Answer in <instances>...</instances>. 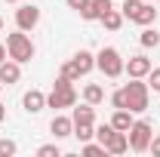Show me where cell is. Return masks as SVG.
<instances>
[{
  "instance_id": "5bb4252c",
  "label": "cell",
  "mask_w": 160,
  "mask_h": 157,
  "mask_svg": "<svg viewBox=\"0 0 160 157\" xmlns=\"http://www.w3.org/2000/svg\"><path fill=\"white\" fill-rule=\"evenodd\" d=\"M49 129H52V136H56V139L74 136V120H71V117H52Z\"/></svg>"
},
{
  "instance_id": "5b68a950",
  "label": "cell",
  "mask_w": 160,
  "mask_h": 157,
  "mask_svg": "<svg viewBox=\"0 0 160 157\" xmlns=\"http://www.w3.org/2000/svg\"><path fill=\"white\" fill-rule=\"evenodd\" d=\"M96 65H99V71L105 77H120L126 62L120 59V53L114 46H105V49H99V56H96Z\"/></svg>"
},
{
  "instance_id": "52a82bcc",
  "label": "cell",
  "mask_w": 160,
  "mask_h": 157,
  "mask_svg": "<svg viewBox=\"0 0 160 157\" xmlns=\"http://www.w3.org/2000/svg\"><path fill=\"white\" fill-rule=\"evenodd\" d=\"M40 22V9L37 6H19L16 9V25H19L22 31H34Z\"/></svg>"
},
{
  "instance_id": "2e32d148",
  "label": "cell",
  "mask_w": 160,
  "mask_h": 157,
  "mask_svg": "<svg viewBox=\"0 0 160 157\" xmlns=\"http://www.w3.org/2000/svg\"><path fill=\"white\" fill-rule=\"evenodd\" d=\"M74 123H92L96 120V111H92V105L86 102V105H80V108H74Z\"/></svg>"
},
{
  "instance_id": "ba28073f",
  "label": "cell",
  "mask_w": 160,
  "mask_h": 157,
  "mask_svg": "<svg viewBox=\"0 0 160 157\" xmlns=\"http://www.w3.org/2000/svg\"><path fill=\"white\" fill-rule=\"evenodd\" d=\"M105 151H108V154H123V151H129V136H126L123 129H114L111 136L105 139Z\"/></svg>"
},
{
  "instance_id": "e0dca14e",
  "label": "cell",
  "mask_w": 160,
  "mask_h": 157,
  "mask_svg": "<svg viewBox=\"0 0 160 157\" xmlns=\"http://www.w3.org/2000/svg\"><path fill=\"white\" fill-rule=\"evenodd\" d=\"M102 25H105L108 31H117L120 25H123V13H117V9H108V13L102 16Z\"/></svg>"
},
{
  "instance_id": "4316f807",
  "label": "cell",
  "mask_w": 160,
  "mask_h": 157,
  "mask_svg": "<svg viewBox=\"0 0 160 157\" xmlns=\"http://www.w3.org/2000/svg\"><path fill=\"white\" fill-rule=\"evenodd\" d=\"M148 148L154 151V157H160V136H154V139H151V145H148Z\"/></svg>"
},
{
  "instance_id": "d4e9b609",
  "label": "cell",
  "mask_w": 160,
  "mask_h": 157,
  "mask_svg": "<svg viewBox=\"0 0 160 157\" xmlns=\"http://www.w3.org/2000/svg\"><path fill=\"white\" fill-rule=\"evenodd\" d=\"M37 154H40V157H59V148H56V145H43Z\"/></svg>"
},
{
  "instance_id": "6da1fadb",
  "label": "cell",
  "mask_w": 160,
  "mask_h": 157,
  "mask_svg": "<svg viewBox=\"0 0 160 157\" xmlns=\"http://www.w3.org/2000/svg\"><path fill=\"white\" fill-rule=\"evenodd\" d=\"M111 105L114 108H126L132 114H142L148 111V83H142V77H132L123 89H117L111 96Z\"/></svg>"
},
{
  "instance_id": "7a4b0ae2",
  "label": "cell",
  "mask_w": 160,
  "mask_h": 157,
  "mask_svg": "<svg viewBox=\"0 0 160 157\" xmlns=\"http://www.w3.org/2000/svg\"><path fill=\"white\" fill-rule=\"evenodd\" d=\"M6 53H9V59H16L19 65H22V62H31V59H34V43H31L28 34L19 28L16 34L6 37Z\"/></svg>"
},
{
  "instance_id": "30bf717a",
  "label": "cell",
  "mask_w": 160,
  "mask_h": 157,
  "mask_svg": "<svg viewBox=\"0 0 160 157\" xmlns=\"http://www.w3.org/2000/svg\"><path fill=\"white\" fill-rule=\"evenodd\" d=\"M108 9H114V6H111V0H89V6H86L80 16H83L86 22H96V19H102Z\"/></svg>"
},
{
  "instance_id": "4fadbf2b",
  "label": "cell",
  "mask_w": 160,
  "mask_h": 157,
  "mask_svg": "<svg viewBox=\"0 0 160 157\" xmlns=\"http://www.w3.org/2000/svg\"><path fill=\"white\" fill-rule=\"evenodd\" d=\"M71 65L77 68V74L83 77V74H89V71H92V65H96V56H92V53H86V49H80L77 56L71 59Z\"/></svg>"
},
{
  "instance_id": "9c48e42d",
  "label": "cell",
  "mask_w": 160,
  "mask_h": 157,
  "mask_svg": "<svg viewBox=\"0 0 160 157\" xmlns=\"http://www.w3.org/2000/svg\"><path fill=\"white\" fill-rule=\"evenodd\" d=\"M123 71H129V77H148V71H151V59H145V56H132V59L123 65Z\"/></svg>"
},
{
  "instance_id": "44dd1931",
  "label": "cell",
  "mask_w": 160,
  "mask_h": 157,
  "mask_svg": "<svg viewBox=\"0 0 160 157\" xmlns=\"http://www.w3.org/2000/svg\"><path fill=\"white\" fill-rule=\"evenodd\" d=\"M139 40H142V46H157V43H160V34H157V31H151V28H145Z\"/></svg>"
},
{
  "instance_id": "8992f818",
  "label": "cell",
  "mask_w": 160,
  "mask_h": 157,
  "mask_svg": "<svg viewBox=\"0 0 160 157\" xmlns=\"http://www.w3.org/2000/svg\"><path fill=\"white\" fill-rule=\"evenodd\" d=\"M126 136H129V148L142 154V151H148L154 133H151V123H148V120H132V126L126 129Z\"/></svg>"
},
{
  "instance_id": "1f68e13d",
  "label": "cell",
  "mask_w": 160,
  "mask_h": 157,
  "mask_svg": "<svg viewBox=\"0 0 160 157\" xmlns=\"http://www.w3.org/2000/svg\"><path fill=\"white\" fill-rule=\"evenodd\" d=\"M0 89H3V83H0Z\"/></svg>"
},
{
  "instance_id": "484cf974",
  "label": "cell",
  "mask_w": 160,
  "mask_h": 157,
  "mask_svg": "<svg viewBox=\"0 0 160 157\" xmlns=\"http://www.w3.org/2000/svg\"><path fill=\"white\" fill-rule=\"evenodd\" d=\"M68 6H71V9H77V13H83V9L89 6V0H68Z\"/></svg>"
},
{
  "instance_id": "3957f363",
  "label": "cell",
  "mask_w": 160,
  "mask_h": 157,
  "mask_svg": "<svg viewBox=\"0 0 160 157\" xmlns=\"http://www.w3.org/2000/svg\"><path fill=\"white\" fill-rule=\"evenodd\" d=\"M74 102H77V93H74L71 80H68V77H59V80H56V86H52V93L46 96V105H49V108H71Z\"/></svg>"
},
{
  "instance_id": "7c38bea8",
  "label": "cell",
  "mask_w": 160,
  "mask_h": 157,
  "mask_svg": "<svg viewBox=\"0 0 160 157\" xmlns=\"http://www.w3.org/2000/svg\"><path fill=\"white\" fill-rule=\"evenodd\" d=\"M19 77H22V68H19V62L12 59V62H3L0 65V83H19Z\"/></svg>"
},
{
  "instance_id": "83f0119b",
  "label": "cell",
  "mask_w": 160,
  "mask_h": 157,
  "mask_svg": "<svg viewBox=\"0 0 160 157\" xmlns=\"http://www.w3.org/2000/svg\"><path fill=\"white\" fill-rule=\"evenodd\" d=\"M3 62H6V46L0 43V65H3Z\"/></svg>"
},
{
  "instance_id": "277c9868",
  "label": "cell",
  "mask_w": 160,
  "mask_h": 157,
  "mask_svg": "<svg viewBox=\"0 0 160 157\" xmlns=\"http://www.w3.org/2000/svg\"><path fill=\"white\" fill-rule=\"evenodd\" d=\"M123 16L129 22H136V25H151V22L157 19V9L154 6H148L145 0H123Z\"/></svg>"
},
{
  "instance_id": "9a60e30c",
  "label": "cell",
  "mask_w": 160,
  "mask_h": 157,
  "mask_svg": "<svg viewBox=\"0 0 160 157\" xmlns=\"http://www.w3.org/2000/svg\"><path fill=\"white\" fill-rule=\"evenodd\" d=\"M111 126L126 133V129L132 126V111H126V108H117V111H114V117H111Z\"/></svg>"
},
{
  "instance_id": "603a6c76",
  "label": "cell",
  "mask_w": 160,
  "mask_h": 157,
  "mask_svg": "<svg viewBox=\"0 0 160 157\" xmlns=\"http://www.w3.org/2000/svg\"><path fill=\"white\" fill-rule=\"evenodd\" d=\"M16 154V142L12 139H0V157H12Z\"/></svg>"
},
{
  "instance_id": "ac0fdd59",
  "label": "cell",
  "mask_w": 160,
  "mask_h": 157,
  "mask_svg": "<svg viewBox=\"0 0 160 157\" xmlns=\"http://www.w3.org/2000/svg\"><path fill=\"white\" fill-rule=\"evenodd\" d=\"M83 99H86V102H89V105H99L102 99H105V89H102L99 83H89V86H86V89H83Z\"/></svg>"
},
{
  "instance_id": "d6986e66",
  "label": "cell",
  "mask_w": 160,
  "mask_h": 157,
  "mask_svg": "<svg viewBox=\"0 0 160 157\" xmlns=\"http://www.w3.org/2000/svg\"><path fill=\"white\" fill-rule=\"evenodd\" d=\"M74 136H77L80 142H89V139L96 136V126H92V123H74Z\"/></svg>"
},
{
  "instance_id": "4dcf8cb0",
  "label": "cell",
  "mask_w": 160,
  "mask_h": 157,
  "mask_svg": "<svg viewBox=\"0 0 160 157\" xmlns=\"http://www.w3.org/2000/svg\"><path fill=\"white\" fill-rule=\"evenodd\" d=\"M0 28H3V19H0Z\"/></svg>"
},
{
  "instance_id": "cb8c5ba5",
  "label": "cell",
  "mask_w": 160,
  "mask_h": 157,
  "mask_svg": "<svg viewBox=\"0 0 160 157\" xmlns=\"http://www.w3.org/2000/svg\"><path fill=\"white\" fill-rule=\"evenodd\" d=\"M62 77H68V80H71V83H74V80H80V74H77V68H74V65L68 62V65L62 68Z\"/></svg>"
},
{
  "instance_id": "7402d4cb",
  "label": "cell",
  "mask_w": 160,
  "mask_h": 157,
  "mask_svg": "<svg viewBox=\"0 0 160 157\" xmlns=\"http://www.w3.org/2000/svg\"><path fill=\"white\" fill-rule=\"evenodd\" d=\"M148 89L160 93V68H151V71H148Z\"/></svg>"
},
{
  "instance_id": "8fae6325",
  "label": "cell",
  "mask_w": 160,
  "mask_h": 157,
  "mask_svg": "<svg viewBox=\"0 0 160 157\" xmlns=\"http://www.w3.org/2000/svg\"><path fill=\"white\" fill-rule=\"evenodd\" d=\"M22 105H25V111L37 114V111H43V108H46V96H43L40 89H31V93H25V99H22Z\"/></svg>"
},
{
  "instance_id": "ffe728a7",
  "label": "cell",
  "mask_w": 160,
  "mask_h": 157,
  "mask_svg": "<svg viewBox=\"0 0 160 157\" xmlns=\"http://www.w3.org/2000/svg\"><path fill=\"white\" fill-rule=\"evenodd\" d=\"M83 154L86 157H102V154H108V151H105V145H92V142H83Z\"/></svg>"
},
{
  "instance_id": "f546056e",
  "label": "cell",
  "mask_w": 160,
  "mask_h": 157,
  "mask_svg": "<svg viewBox=\"0 0 160 157\" xmlns=\"http://www.w3.org/2000/svg\"><path fill=\"white\" fill-rule=\"evenodd\" d=\"M6 3H19V0H6Z\"/></svg>"
},
{
  "instance_id": "f1b7e54d",
  "label": "cell",
  "mask_w": 160,
  "mask_h": 157,
  "mask_svg": "<svg viewBox=\"0 0 160 157\" xmlns=\"http://www.w3.org/2000/svg\"><path fill=\"white\" fill-rule=\"evenodd\" d=\"M3 120H6V108L0 105V123H3Z\"/></svg>"
}]
</instances>
